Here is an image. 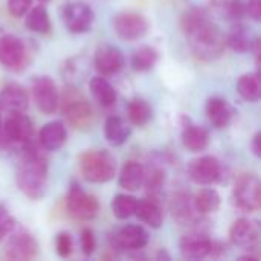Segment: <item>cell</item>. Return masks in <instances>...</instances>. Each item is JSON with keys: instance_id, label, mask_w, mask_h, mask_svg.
I'll list each match as a JSON object with an SVG mask.
<instances>
[{"instance_id": "1", "label": "cell", "mask_w": 261, "mask_h": 261, "mask_svg": "<svg viewBox=\"0 0 261 261\" xmlns=\"http://www.w3.org/2000/svg\"><path fill=\"white\" fill-rule=\"evenodd\" d=\"M180 28L188 38L191 52L203 61L217 60L226 49V35L210 20L203 8H191L182 15Z\"/></svg>"}, {"instance_id": "2", "label": "cell", "mask_w": 261, "mask_h": 261, "mask_svg": "<svg viewBox=\"0 0 261 261\" xmlns=\"http://www.w3.org/2000/svg\"><path fill=\"white\" fill-rule=\"evenodd\" d=\"M17 185L20 191L32 199L38 200L47 190V159L37 145L31 141L21 144V156L17 165Z\"/></svg>"}, {"instance_id": "3", "label": "cell", "mask_w": 261, "mask_h": 261, "mask_svg": "<svg viewBox=\"0 0 261 261\" xmlns=\"http://www.w3.org/2000/svg\"><path fill=\"white\" fill-rule=\"evenodd\" d=\"M80 171L92 184H106L116 174V159L107 150H90L80 158Z\"/></svg>"}, {"instance_id": "4", "label": "cell", "mask_w": 261, "mask_h": 261, "mask_svg": "<svg viewBox=\"0 0 261 261\" xmlns=\"http://www.w3.org/2000/svg\"><path fill=\"white\" fill-rule=\"evenodd\" d=\"M61 112L66 119L76 128H83L90 122L92 118V107L87 98L76 89L67 87L64 89L63 95L60 96Z\"/></svg>"}, {"instance_id": "5", "label": "cell", "mask_w": 261, "mask_h": 261, "mask_svg": "<svg viewBox=\"0 0 261 261\" xmlns=\"http://www.w3.org/2000/svg\"><path fill=\"white\" fill-rule=\"evenodd\" d=\"M234 203L245 213H255L261 205L260 180L254 174H243L237 179L232 191Z\"/></svg>"}, {"instance_id": "6", "label": "cell", "mask_w": 261, "mask_h": 261, "mask_svg": "<svg viewBox=\"0 0 261 261\" xmlns=\"http://www.w3.org/2000/svg\"><path fill=\"white\" fill-rule=\"evenodd\" d=\"M67 213L76 220H92L99 211V203L95 196L87 194L78 184H72L66 197Z\"/></svg>"}, {"instance_id": "7", "label": "cell", "mask_w": 261, "mask_h": 261, "mask_svg": "<svg viewBox=\"0 0 261 261\" xmlns=\"http://www.w3.org/2000/svg\"><path fill=\"white\" fill-rule=\"evenodd\" d=\"M148 20L135 11H124L113 17V29L116 35L125 41H136L148 32Z\"/></svg>"}, {"instance_id": "8", "label": "cell", "mask_w": 261, "mask_h": 261, "mask_svg": "<svg viewBox=\"0 0 261 261\" xmlns=\"http://www.w3.org/2000/svg\"><path fill=\"white\" fill-rule=\"evenodd\" d=\"M28 63V50L24 43L15 35L6 34L0 37V64L12 72L21 70Z\"/></svg>"}, {"instance_id": "9", "label": "cell", "mask_w": 261, "mask_h": 261, "mask_svg": "<svg viewBox=\"0 0 261 261\" xmlns=\"http://www.w3.org/2000/svg\"><path fill=\"white\" fill-rule=\"evenodd\" d=\"M34 101L46 115H52L60 104V93L57 90V84L50 76H37L32 83Z\"/></svg>"}, {"instance_id": "10", "label": "cell", "mask_w": 261, "mask_h": 261, "mask_svg": "<svg viewBox=\"0 0 261 261\" xmlns=\"http://www.w3.org/2000/svg\"><path fill=\"white\" fill-rule=\"evenodd\" d=\"M38 254V243L37 240L26 231L14 232L5 246L6 258L14 261H24L35 258Z\"/></svg>"}, {"instance_id": "11", "label": "cell", "mask_w": 261, "mask_h": 261, "mask_svg": "<svg viewBox=\"0 0 261 261\" xmlns=\"http://www.w3.org/2000/svg\"><path fill=\"white\" fill-rule=\"evenodd\" d=\"M63 18L72 34H86L92 29L95 12L86 3H69L63 11Z\"/></svg>"}, {"instance_id": "12", "label": "cell", "mask_w": 261, "mask_h": 261, "mask_svg": "<svg viewBox=\"0 0 261 261\" xmlns=\"http://www.w3.org/2000/svg\"><path fill=\"white\" fill-rule=\"evenodd\" d=\"M188 174L199 185H211L222 176V165L214 156H200L190 162Z\"/></svg>"}, {"instance_id": "13", "label": "cell", "mask_w": 261, "mask_h": 261, "mask_svg": "<svg viewBox=\"0 0 261 261\" xmlns=\"http://www.w3.org/2000/svg\"><path fill=\"white\" fill-rule=\"evenodd\" d=\"M32 121L24 113H9L5 125H2V136L6 142L24 144L32 139Z\"/></svg>"}, {"instance_id": "14", "label": "cell", "mask_w": 261, "mask_h": 261, "mask_svg": "<svg viewBox=\"0 0 261 261\" xmlns=\"http://www.w3.org/2000/svg\"><path fill=\"white\" fill-rule=\"evenodd\" d=\"M229 240L242 249H254L260 242V226L251 219H239L229 229Z\"/></svg>"}, {"instance_id": "15", "label": "cell", "mask_w": 261, "mask_h": 261, "mask_svg": "<svg viewBox=\"0 0 261 261\" xmlns=\"http://www.w3.org/2000/svg\"><path fill=\"white\" fill-rule=\"evenodd\" d=\"M93 64H95V69L102 76H110V75L118 73L122 69L124 55L116 46L104 43V44H99L96 47Z\"/></svg>"}, {"instance_id": "16", "label": "cell", "mask_w": 261, "mask_h": 261, "mask_svg": "<svg viewBox=\"0 0 261 261\" xmlns=\"http://www.w3.org/2000/svg\"><path fill=\"white\" fill-rule=\"evenodd\" d=\"M112 243L119 251H139L148 243V232L139 225H125L112 236Z\"/></svg>"}, {"instance_id": "17", "label": "cell", "mask_w": 261, "mask_h": 261, "mask_svg": "<svg viewBox=\"0 0 261 261\" xmlns=\"http://www.w3.org/2000/svg\"><path fill=\"white\" fill-rule=\"evenodd\" d=\"M29 106V96L23 86L17 83L6 84L0 92V109L8 113H24Z\"/></svg>"}, {"instance_id": "18", "label": "cell", "mask_w": 261, "mask_h": 261, "mask_svg": "<svg viewBox=\"0 0 261 261\" xmlns=\"http://www.w3.org/2000/svg\"><path fill=\"white\" fill-rule=\"evenodd\" d=\"M213 242L202 232H191L180 239V252L185 258H205L211 254Z\"/></svg>"}, {"instance_id": "19", "label": "cell", "mask_w": 261, "mask_h": 261, "mask_svg": "<svg viewBox=\"0 0 261 261\" xmlns=\"http://www.w3.org/2000/svg\"><path fill=\"white\" fill-rule=\"evenodd\" d=\"M171 213L173 217L180 225H194L200 219V213L194 206V200L187 193H179L171 200Z\"/></svg>"}, {"instance_id": "20", "label": "cell", "mask_w": 261, "mask_h": 261, "mask_svg": "<svg viewBox=\"0 0 261 261\" xmlns=\"http://www.w3.org/2000/svg\"><path fill=\"white\" fill-rule=\"evenodd\" d=\"M206 115L214 127L226 128L232 122L236 116V110L226 99L214 96V98H210L206 102Z\"/></svg>"}, {"instance_id": "21", "label": "cell", "mask_w": 261, "mask_h": 261, "mask_svg": "<svg viewBox=\"0 0 261 261\" xmlns=\"http://www.w3.org/2000/svg\"><path fill=\"white\" fill-rule=\"evenodd\" d=\"M67 139L66 125L61 121H52L47 122L41 130L38 136V142L43 150L46 151H57L60 150Z\"/></svg>"}, {"instance_id": "22", "label": "cell", "mask_w": 261, "mask_h": 261, "mask_svg": "<svg viewBox=\"0 0 261 261\" xmlns=\"http://www.w3.org/2000/svg\"><path fill=\"white\" fill-rule=\"evenodd\" d=\"M135 216H138V219L141 222H144L145 225H148L150 228H154V229L161 228L162 222H164V213H162L161 203L154 197H147V199L138 200Z\"/></svg>"}, {"instance_id": "23", "label": "cell", "mask_w": 261, "mask_h": 261, "mask_svg": "<svg viewBox=\"0 0 261 261\" xmlns=\"http://www.w3.org/2000/svg\"><path fill=\"white\" fill-rule=\"evenodd\" d=\"M258 38L243 24H237L226 37V46L236 52H251Z\"/></svg>"}, {"instance_id": "24", "label": "cell", "mask_w": 261, "mask_h": 261, "mask_svg": "<svg viewBox=\"0 0 261 261\" xmlns=\"http://www.w3.org/2000/svg\"><path fill=\"white\" fill-rule=\"evenodd\" d=\"M130 133H132V128L122 118H119V116L107 118V121L104 124V135H106V139L109 144L119 147L128 139Z\"/></svg>"}, {"instance_id": "25", "label": "cell", "mask_w": 261, "mask_h": 261, "mask_svg": "<svg viewBox=\"0 0 261 261\" xmlns=\"http://www.w3.org/2000/svg\"><path fill=\"white\" fill-rule=\"evenodd\" d=\"M182 142L185 148L193 153L203 151L210 144V132L200 125H185L182 132Z\"/></svg>"}, {"instance_id": "26", "label": "cell", "mask_w": 261, "mask_h": 261, "mask_svg": "<svg viewBox=\"0 0 261 261\" xmlns=\"http://www.w3.org/2000/svg\"><path fill=\"white\" fill-rule=\"evenodd\" d=\"M145 170L139 162L130 161L127 162L119 174V187L127 191H136L144 185Z\"/></svg>"}, {"instance_id": "27", "label": "cell", "mask_w": 261, "mask_h": 261, "mask_svg": "<svg viewBox=\"0 0 261 261\" xmlns=\"http://www.w3.org/2000/svg\"><path fill=\"white\" fill-rule=\"evenodd\" d=\"M90 92L93 98L102 106V107H110L116 102V90L115 87L102 76H93L89 83Z\"/></svg>"}, {"instance_id": "28", "label": "cell", "mask_w": 261, "mask_h": 261, "mask_svg": "<svg viewBox=\"0 0 261 261\" xmlns=\"http://www.w3.org/2000/svg\"><path fill=\"white\" fill-rule=\"evenodd\" d=\"M237 92L239 95L249 102H257L261 96V81L260 73H245L240 76L237 83Z\"/></svg>"}, {"instance_id": "29", "label": "cell", "mask_w": 261, "mask_h": 261, "mask_svg": "<svg viewBox=\"0 0 261 261\" xmlns=\"http://www.w3.org/2000/svg\"><path fill=\"white\" fill-rule=\"evenodd\" d=\"M26 28L35 34H47L50 31V18L43 5L34 6L26 12Z\"/></svg>"}, {"instance_id": "30", "label": "cell", "mask_w": 261, "mask_h": 261, "mask_svg": "<svg viewBox=\"0 0 261 261\" xmlns=\"http://www.w3.org/2000/svg\"><path fill=\"white\" fill-rule=\"evenodd\" d=\"M127 113H128V119L133 125L142 127L145 124L150 122L151 116H153V110L150 107V104L142 99V98H135L128 102L127 107Z\"/></svg>"}, {"instance_id": "31", "label": "cell", "mask_w": 261, "mask_h": 261, "mask_svg": "<svg viewBox=\"0 0 261 261\" xmlns=\"http://www.w3.org/2000/svg\"><path fill=\"white\" fill-rule=\"evenodd\" d=\"M193 200H194L196 210L200 214L216 213L220 208V203H222L220 194L216 190H213V188H203V190H200Z\"/></svg>"}, {"instance_id": "32", "label": "cell", "mask_w": 261, "mask_h": 261, "mask_svg": "<svg viewBox=\"0 0 261 261\" xmlns=\"http://www.w3.org/2000/svg\"><path fill=\"white\" fill-rule=\"evenodd\" d=\"M158 50L151 46H139L132 57V67L138 72H148L158 61Z\"/></svg>"}, {"instance_id": "33", "label": "cell", "mask_w": 261, "mask_h": 261, "mask_svg": "<svg viewBox=\"0 0 261 261\" xmlns=\"http://www.w3.org/2000/svg\"><path fill=\"white\" fill-rule=\"evenodd\" d=\"M138 199L128 194H118L112 200V213L119 220H127L135 216Z\"/></svg>"}, {"instance_id": "34", "label": "cell", "mask_w": 261, "mask_h": 261, "mask_svg": "<svg viewBox=\"0 0 261 261\" xmlns=\"http://www.w3.org/2000/svg\"><path fill=\"white\" fill-rule=\"evenodd\" d=\"M145 174H144V185L148 188V191H151V194H156L161 191V188L165 184V174L161 168L158 167H148L144 168Z\"/></svg>"}, {"instance_id": "35", "label": "cell", "mask_w": 261, "mask_h": 261, "mask_svg": "<svg viewBox=\"0 0 261 261\" xmlns=\"http://www.w3.org/2000/svg\"><path fill=\"white\" fill-rule=\"evenodd\" d=\"M55 248H57V254L60 257H63V258L69 257L72 254V248H73V242H72L70 234L60 232L57 236V240H55Z\"/></svg>"}, {"instance_id": "36", "label": "cell", "mask_w": 261, "mask_h": 261, "mask_svg": "<svg viewBox=\"0 0 261 261\" xmlns=\"http://www.w3.org/2000/svg\"><path fill=\"white\" fill-rule=\"evenodd\" d=\"M31 3L32 0H8V11L12 17L20 18L31 9Z\"/></svg>"}, {"instance_id": "37", "label": "cell", "mask_w": 261, "mask_h": 261, "mask_svg": "<svg viewBox=\"0 0 261 261\" xmlns=\"http://www.w3.org/2000/svg\"><path fill=\"white\" fill-rule=\"evenodd\" d=\"M81 249L86 255H92L96 249V240H95V234L92 229L84 228L81 231Z\"/></svg>"}, {"instance_id": "38", "label": "cell", "mask_w": 261, "mask_h": 261, "mask_svg": "<svg viewBox=\"0 0 261 261\" xmlns=\"http://www.w3.org/2000/svg\"><path fill=\"white\" fill-rule=\"evenodd\" d=\"M15 228V220L5 206H0V240Z\"/></svg>"}, {"instance_id": "39", "label": "cell", "mask_w": 261, "mask_h": 261, "mask_svg": "<svg viewBox=\"0 0 261 261\" xmlns=\"http://www.w3.org/2000/svg\"><path fill=\"white\" fill-rule=\"evenodd\" d=\"M246 14L255 20L260 21L261 20V0H248L246 3Z\"/></svg>"}, {"instance_id": "40", "label": "cell", "mask_w": 261, "mask_h": 261, "mask_svg": "<svg viewBox=\"0 0 261 261\" xmlns=\"http://www.w3.org/2000/svg\"><path fill=\"white\" fill-rule=\"evenodd\" d=\"M252 151L257 158L261 156V133H255V136L252 138Z\"/></svg>"}, {"instance_id": "41", "label": "cell", "mask_w": 261, "mask_h": 261, "mask_svg": "<svg viewBox=\"0 0 261 261\" xmlns=\"http://www.w3.org/2000/svg\"><path fill=\"white\" fill-rule=\"evenodd\" d=\"M2 125L3 124H2V113H0V136H2Z\"/></svg>"}, {"instance_id": "42", "label": "cell", "mask_w": 261, "mask_h": 261, "mask_svg": "<svg viewBox=\"0 0 261 261\" xmlns=\"http://www.w3.org/2000/svg\"><path fill=\"white\" fill-rule=\"evenodd\" d=\"M40 3H46V2H49V0H38Z\"/></svg>"}]
</instances>
